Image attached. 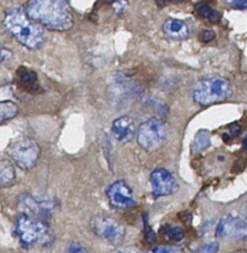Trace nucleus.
Instances as JSON below:
<instances>
[{
  "instance_id": "obj_1",
  "label": "nucleus",
  "mask_w": 247,
  "mask_h": 253,
  "mask_svg": "<svg viewBox=\"0 0 247 253\" xmlns=\"http://www.w3.org/2000/svg\"><path fill=\"white\" fill-rule=\"evenodd\" d=\"M26 13L41 26L55 31L70 30L73 16L67 0H28Z\"/></svg>"
},
{
  "instance_id": "obj_2",
  "label": "nucleus",
  "mask_w": 247,
  "mask_h": 253,
  "mask_svg": "<svg viewBox=\"0 0 247 253\" xmlns=\"http://www.w3.org/2000/svg\"><path fill=\"white\" fill-rule=\"evenodd\" d=\"M4 25L21 45L30 50L38 48L45 40L43 26L33 20L25 9L20 6L6 11Z\"/></svg>"
},
{
  "instance_id": "obj_3",
  "label": "nucleus",
  "mask_w": 247,
  "mask_h": 253,
  "mask_svg": "<svg viewBox=\"0 0 247 253\" xmlns=\"http://www.w3.org/2000/svg\"><path fill=\"white\" fill-rule=\"evenodd\" d=\"M232 93V84L224 77H205L193 87V99L201 107L226 101Z\"/></svg>"
},
{
  "instance_id": "obj_4",
  "label": "nucleus",
  "mask_w": 247,
  "mask_h": 253,
  "mask_svg": "<svg viewBox=\"0 0 247 253\" xmlns=\"http://www.w3.org/2000/svg\"><path fill=\"white\" fill-rule=\"evenodd\" d=\"M15 235L24 247L34 245H48L51 242V233L49 227L36 217L21 213L15 222Z\"/></svg>"
},
{
  "instance_id": "obj_5",
  "label": "nucleus",
  "mask_w": 247,
  "mask_h": 253,
  "mask_svg": "<svg viewBox=\"0 0 247 253\" xmlns=\"http://www.w3.org/2000/svg\"><path fill=\"white\" fill-rule=\"evenodd\" d=\"M167 124L159 118H150L138 126L137 140L144 150L153 152L167 142Z\"/></svg>"
},
{
  "instance_id": "obj_6",
  "label": "nucleus",
  "mask_w": 247,
  "mask_h": 253,
  "mask_svg": "<svg viewBox=\"0 0 247 253\" xmlns=\"http://www.w3.org/2000/svg\"><path fill=\"white\" fill-rule=\"evenodd\" d=\"M8 153L11 159L23 169H33L40 157V147L34 139L28 137L16 139L9 145Z\"/></svg>"
},
{
  "instance_id": "obj_7",
  "label": "nucleus",
  "mask_w": 247,
  "mask_h": 253,
  "mask_svg": "<svg viewBox=\"0 0 247 253\" xmlns=\"http://www.w3.org/2000/svg\"><path fill=\"white\" fill-rule=\"evenodd\" d=\"M91 228L99 238L119 245L126 237V228L119 221L108 215H97L91 220Z\"/></svg>"
},
{
  "instance_id": "obj_8",
  "label": "nucleus",
  "mask_w": 247,
  "mask_h": 253,
  "mask_svg": "<svg viewBox=\"0 0 247 253\" xmlns=\"http://www.w3.org/2000/svg\"><path fill=\"white\" fill-rule=\"evenodd\" d=\"M107 198H108L109 205L117 210H129V209L136 208L133 191L123 180H118L108 187Z\"/></svg>"
},
{
  "instance_id": "obj_9",
  "label": "nucleus",
  "mask_w": 247,
  "mask_h": 253,
  "mask_svg": "<svg viewBox=\"0 0 247 253\" xmlns=\"http://www.w3.org/2000/svg\"><path fill=\"white\" fill-rule=\"evenodd\" d=\"M151 194L154 198L173 195L179 190V184L175 177L164 168L155 169L150 174Z\"/></svg>"
},
{
  "instance_id": "obj_10",
  "label": "nucleus",
  "mask_w": 247,
  "mask_h": 253,
  "mask_svg": "<svg viewBox=\"0 0 247 253\" xmlns=\"http://www.w3.org/2000/svg\"><path fill=\"white\" fill-rule=\"evenodd\" d=\"M216 236L229 241H247V222L229 215L216 227Z\"/></svg>"
},
{
  "instance_id": "obj_11",
  "label": "nucleus",
  "mask_w": 247,
  "mask_h": 253,
  "mask_svg": "<svg viewBox=\"0 0 247 253\" xmlns=\"http://www.w3.org/2000/svg\"><path fill=\"white\" fill-rule=\"evenodd\" d=\"M112 134L118 142L128 143L136 134V124L129 116H122L112 123Z\"/></svg>"
},
{
  "instance_id": "obj_12",
  "label": "nucleus",
  "mask_w": 247,
  "mask_h": 253,
  "mask_svg": "<svg viewBox=\"0 0 247 253\" xmlns=\"http://www.w3.org/2000/svg\"><path fill=\"white\" fill-rule=\"evenodd\" d=\"M16 82L24 91L29 93H38L40 92V84H39L38 75L33 70L25 66H20L16 70Z\"/></svg>"
},
{
  "instance_id": "obj_13",
  "label": "nucleus",
  "mask_w": 247,
  "mask_h": 253,
  "mask_svg": "<svg viewBox=\"0 0 247 253\" xmlns=\"http://www.w3.org/2000/svg\"><path fill=\"white\" fill-rule=\"evenodd\" d=\"M163 31L167 35V38L172 40L182 41L189 38L190 30L187 23L178 19H168L163 24Z\"/></svg>"
},
{
  "instance_id": "obj_14",
  "label": "nucleus",
  "mask_w": 247,
  "mask_h": 253,
  "mask_svg": "<svg viewBox=\"0 0 247 253\" xmlns=\"http://www.w3.org/2000/svg\"><path fill=\"white\" fill-rule=\"evenodd\" d=\"M16 171L13 163L6 159L0 160V187H9L15 182Z\"/></svg>"
},
{
  "instance_id": "obj_15",
  "label": "nucleus",
  "mask_w": 247,
  "mask_h": 253,
  "mask_svg": "<svg viewBox=\"0 0 247 253\" xmlns=\"http://www.w3.org/2000/svg\"><path fill=\"white\" fill-rule=\"evenodd\" d=\"M195 14L199 16L200 19H205V20L210 21L211 24H217L221 20V15H220L219 11L215 10L214 8L209 5L205 1H200L197 5L194 6Z\"/></svg>"
},
{
  "instance_id": "obj_16",
  "label": "nucleus",
  "mask_w": 247,
  "mask_h": 253,
  "mask_svg": "<svg viewBox=\"0 0 247 253\" xmlns=\"http://www.w3.org/2000/svg\"><path fill=\"white\" fill-rule=\"evenodd\" d=\"M160 235L165 241L169 242H180L184 238L185 233L184 230L178 226H170V225H164L160 228Z\"/></svg>"
},
{
  "instance_id": "obj_17",
  "label": "nucleus",
  "mask_w": 247,
  "mask_h": 253,
  "mask_svg": "<svg viewBox=\"0 0 247 253\" xmlns=\"http://www.w3.org/2000/svg\"><path fill=\"white\" fill-rule=\"evenodd\" d=\"M18 104L11 101H0V123L13 119L18 114Z\"/></svg>"
},
{
  "instance_id": "obj_18",
  "label": "nucleus",
  "mask_w": 247,
  "mask_h": 253,
  "mask_svg": "<svg viewBox=\"0 0 247 253\" xmlns=\"http://www.w3.org/2000/svg\"><path fill=\"white\" fill-rule=\"evenodd\" d=\"M210 145V133L207 130H200L193 142V153L199 154Z\"/></svg>"
},
{
  "instance_id": "obj_19",
  "label": "nucleus",
  "mask_w": 247,
  "mask_h": 253,
  "mask_svg": "<svg viewBox=\"0 0 247 253\" xmlns=\"http://www.w3.org/2000/svg\"><path fill=\"white\" fill-rule=\"evenodd\" d=\"M143 222H144V240H146L147 243H154L156 241V236L155 233H154V231L150 228V226H149L147 215H143Z\"/></svg>"
},
{
  "instance_id": "obj_20",
  "label": "nucleus",
  "mask_w": 247,
  "mask_h": 253,
  "mask_svg": "<svg viewBox=\"0 0 247 253\" xmlns=\"http://www.w3.org/2000/svg\"><path fill=\"white\" fill-rule=\"evenodd\" d=\"M127 8H128V0H116L114 1L113 9L117 15H122L123 13H126Z\"/></svg>"
},
{
  "instance_id": "obj_21",
  "label": "nucleus",
  "mask_w": 247,
  "mask_h": 253,
  "mask_svg": "<svg viewBox=\"0 0 247 253\" xmlns=\"http://www.w3.org/2000/svg\"><path fill=\"white\" fill-rule=\"evenodd\" d=\"M217 250H219V243L211 242V243H207V245L202 246L201 248H199V250L194 253H216Z\"/></svg>"
},
{
  "instance_id": "obj_22",
  "label": "nucleus",
  "mask_w": 247,
  "mask_h": 253,
  "mask_svg": "<svg viewBox=\"0 0 247 253\" xmlns=\"http://www.w3.org/2000/svg\"><path fill=\"white\" fill-rule=\"evenodd\" d=\"M215 39V33L211 30H202L201 33L199 34V40L201 42H210Z\"/></svg>"
},
{
  "instance_id": "obj_23",
  "label": "nucleus",
  "mask_w": 247,
  "mask_h": 253,
  "mask_svg": "<svg viewBox=\"0 0 247 253\" xmlns=\"http://www.w3.org/2000/svg\"><path fill=\"white\" fill-rule=\"evenodd\" d=\"M109 253H144L141 250L134 247H124V248H118V250H114Z\"/></svg>"
},
{
  "instance_id": "obj_24",
  "label": "nucleus",
  "mask_w": 247,
  "mask_h": 253,
  "mask_svg": "<svg viewBox=\"0 0 247 253\" xmlns=\"http://www.w3.org/2000/svg\"><path fill=\"white\" fill-rule=\"evenodd\" d=\"M184 0H156V3H158L159 6H165L169 5V4H179L183 3Z\"/></svg>"
},
{
  "instance_id": "obj_25",
  "label": "nucleus",
  "mask_w": 247,
  "mask_h": 253,
  "mask_svg": "<svg viewBox=\"0 0 247 253\" xmlns=\"http://www.w3.org/2000/svg\"><path fill=\"white\" fill-rule=\"evenodd\" d=\"M240 133H241V126H240L239 124H232V126H230V134L232 135V138L237 137Z\"/></svg>"
},
{
  "instance_id": "obj_26",
  "label": "nucleus",
  "mask_w": 247,
  "mask_h": 253,
  "mask_svg": "<svg viewBox=\"0 0 247 253\" xmlns=\"http://www.w3.org/2000/svg\"><path fill=\"white\" fill-rule=\"evenodd\" d=\"M231 4L235 8L244 9L247 8V0H231Z\"/></svg>"
},
{
  "instance_id": "obj_27",
  "label": "nucleus",
  "mask_w": 247,
  "mask_h": 253,
  "mask_svg": "<svg viewBox=\"0 0 247 253\" xmlns=\"http://www.w3.org/2000/svg\"><path fill=\"white\" fill-rule=\"evenodd\" d=\"M153 253H172V248L167 247V246H160V247H155L153 250Z\"/></svg>"
},
{
  "instance_id": "obj_28",
  "label": "nucleus",
  "mask_w": 247,
  "mask_h": 253,
  "mask_svg": "<svg viewBox=\"0 0 247 253\" xmlns=\"http://www.w3.org/2000/svg\"><path fill=\"white\" fill-rule=\"evenodd\" d=\"M5 53H6V51H4L3 48L0 47V61L4 60V57H5Z\"/></svg>"
},
{
  "instance_id": "obj_29",
  "label": "nucleus",
  "mask_w": 247,
  "mask_h": 253,
  "mask_svg": "<svg viewBox=\"0 0 247 253\" xmlns=\"http://www.w3.org/2000/svg\"><path fill=\"white\" fill-rule=\"evenodd\" d=\"M244 148L247 150V135L244 138Z\"/></svg>"
},
{
  "instance_id": "obj_30",
  "label": "nucleus",
  "mask_w": 247,
  "mask_h": 253,
  "mask_svg": "<svg viewBox=\"0 0 247 253\" xmlns=\"http://www.w3.org/2000/svg\"><path fill=\"white\" fill-rule=\"evenodd\" d=\"M245 215H246V222H247V208H246V211H245Z\"/></svg>"
},
{
  "instance_id": "obj_31",
  "label": "nucleus",
  "mask_w": 247,
  "mask_h": 253,
  "mask_svg": "<svg viewBox=\"0 0 247 253\" xmlns=\"http://www.w3.org/2000/svg\"><path fill=\"white\" fill-rule=\"evenodd\" d=\"M235 253H246V252H244V251H239V252H235Z\"/></svg>"
}]
</instances>
